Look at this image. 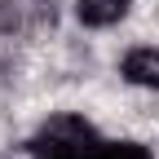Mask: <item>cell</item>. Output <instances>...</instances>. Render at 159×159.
Returning a JSON list of instances; mask_svg holds the SVG:
<instances>
[{"label": "cell", "mask_w": 159, "mask_h": 159, "mask_svg": "<svg viewBox=\"0 0 159 159\" xmlns=\"http://www.w3.org/2000/svg\"><path fill=\"white\" fill-rule=\"evenodd\" d=\"M57 22L53 0H0V66H13L18 49L31 35L49 31Z\"/></svg>", "instance_id": "obj_2"}, {"label": "cell", "mask_w": 159, "mask_h": 159, "mask_svg": "<svg viewBox=\"0 0 159 159\" xmlns=\"http://www.w3.org/2000/svg\"><path fill=\"white\" fill-rule=\"evenodd\" d=\"M128 84L137 89H159V49H133L124 62H119Z\"/></svg>", "instance_id": "obj_3"}, {"label": "cell", "mask_w": 159, "mask_h": 159, "mask_svg": "<svg viewBox=\"0 0 159 159\" xmlns=\"http://www.w3.org/2000/svg\"><path fill=\"white\" fill-rule=\"evenodd\" d=\"M97 159H150V150L142 142H102V155Z\"/></svg>", "instance_id": "obj_5"}, {"label": "cell", "mask_w": 159, "mask_h": 159, "mask_svg": "<svg viewBox=\"0 0 159 159\" xmlns=\"http://www.w3.org/2000/svg\"><path fill=\"white\" fill-rule=\"evenodd\" d=\"M128 5L133 0H75V13L84 27H111L128 13Z\"/></svg>", "instance_id": "obj_4"}, {"label": "cell", "mask_w": 159, "mask_h": 159, "mask_svg": "<svg viewBox=\"0 0 159 159\" xmlns=\"http://www.w3.org/2000/svg\"><path fill=\"white\" fill-rule=\"evenodd\" d=\"M31 159H97L102 137L84 115H53L40 124V133L27 142Z\"/></svg>", "instance_id": "obj_1"}]
</instances>
